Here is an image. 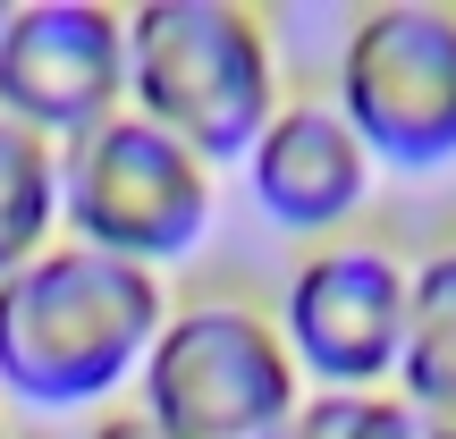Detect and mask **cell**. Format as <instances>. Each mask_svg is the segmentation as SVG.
I'll return each instance as SVG.
<instances>
[{
    "label": "cell",
    "mask_w": 456,
    "mask_h": 439,
    "mask_svg": "<svg viewBox=\"0 0 456 439\" xmlns=\"http://www.w3.org/2000/svg\"><path fill=\"white\" fill-rule=\"evenodd\" d=\"M397 397L423 423L456 431V245H431L414 262V305H406V363Z\"/></svg>",
    "instance_id": "9"
},
{
    "label": "cell",
    "mask_w": 456,
    "mask_h": 439,
    "mask_svg": "<svg viewBox=\"0 0 456 439\" xmlns=\"http://www.w3.org/2000/svg\"><path fill=\"white\" fill-rule=\"evenodd\" d=\"M0 439H9V431H0Z\"/></svg>",
    "instance_id": "15"
},
{
    "label": "cell",
    "mask_w": 456,
    "mask_h": 439,
    "mask_svg": "<svg viewBox=\"0 0 456 439\" xmlns=\"http://www.w3.org/2000/svg\"><path fill=\"white\" fill-rule=\"evenodd\" d=\"M338 118L389 169L456 161V9L389 0L363 9L338 43Z\"/></svg>",
    "instance_id": "5"
},
{
    "label": "cell",
    "mask_w": 456,
    "mask_h": 439,
    "mask_svg": "<svg viewBox=\"0 0 456 439\" xmlns=\"http://www.w3.org/2000/svg\"><path fill=\"white\" fill-rule=\"evenodd\" d=\"M94 439H161V431H152V423H144V406H135V414H102Z\"/></svg>",
    "instance_id": "12"
},
{
    "label": "cell",
    "mask_w": 456,
    "mask_h": 439,
    "mask_svg": "<svg viewBox=\"0 0 456 439\" xmlns=\"http://www.w3.org/2000/svg\"><path fill=\"white\" fill-rule=\"evenodd\" d=\"M245 178L271 228L288 237H330L363 212L372 195V152L363 135L338 118V102H279V118L262 127V144L245 152Z\"/></svg>",
    "instance_id": "8"
},
{
    "label": "cell",
    "mask_w": 456,
    "mask_h": 439,
    "mask_svg": "<svg viewBox=\"0 0 456 439\" xmlns=\"http://www.w3.org/2000/svg\"><path fill=\"white\" fill-rule=\"evenodd\" d=\"M0 34H9V0H0Z\"/></svg>",
    "instance_id": "14"
},
{
    "label": "cell",
    "mask_w": 456,
    "mask_h": 439,
    "mask_svg": "<svg viewBox=\"0 0 456 439\" xmlns=\"http://www.w3.org/2000/svg\"><path fill=\"white\" fill-rule=\"evenodd\" d=\"M288 439H423V414H414L406 397H389V389H372V397L322 389V397H305V414H296Z\"/></svg>",
    "instance_id": "11"
},
{
    "label": "cell",
    "mask_w": 456,
    "mask_h": 439,
    "mask_svg": "<svg viewBox=\"0 0 456 439\" xmlns=\"http://www.w3.org/2000/svg\"><path fill=\"white\" fill-rule=\"evenodd\" d=\"M305 414L296 355L254 305H186L144 355V423L161 439H288Z\"/></svg>",
    "instance_id": "3"
},
{
    "label": "cell",
    "mask_w": 456,
    "mask_h": 439,
    "mask_svg": "<svg viewBox=\"0 0 456 439\" xmlns=\"http://www.w3.org/2000/svg\"><path fill=\"white\" fill-rule=\"evenodd\" d=\"M161 271H135L94 245H51L0 279V389L34 414H85L144 372L161 338Z\"/></svg>",
    "instance_id": "1"
},
{
    "label": "cell",
    "mask_w": 456,
    "mask_h": 439,
    "mask_svg": "<svg viewBox=\"0 0 456 439\" xmlns=\"http://www.w3.org/2000/svg\"><path fill=\"white\" fill-rule=\"evenodd\" d=\"M60 228L68 245L161 271V262L195 254L203 228H212V169L178 135L118 110L110 127L60 144Z\"/></svg>",
    "instance_id": "4"
},
{
    "label": "cell",
    "mask_w": 456,
    "mask_h": 439,
    "mask_svg": "<svg viewBox=\"0 0 456 439\" xmlns=\"http://www.w3.org/2000/svg\"><path fill=\"white\" fill-rule=\"evenodd\" d=\"M127 110V17L102 0H26L0 34V118L51 135H94Z\"/></svg>",
    "instance_id": "7"
},
{
    "label": "cell",
    "mask_w": 456,
    "mask_h": 439,
    "mask_svg": "<svg viewBox=\"0 0 456 439\" xmlns=\"http://www.w3.org/2000/svg\"><path fill=\"white\" fill-rule=\"evenodd\" d=\"M423 439H456V431H440V423H423Z\"/></svg>",
    "instance_id": "13"
},
{
    "label": "cell",
    "mask_w": 456,
    "mask_h": 439,
    "mask_svg": "<svg viewBox=\"0 0 456 439\" xmlns=\"http://www.w3.org/2000/svg\"><path fill=\"white\" fill-rule=\"evenodd\" d=\"M51 228H60V152L34 127H9L0 118V279L43 262Z\"/></svg>",
    "instance_id": "10"
},
{
    "label": "cell",
    "mask_w": 456,
    "mask_h": 439,
    "mask_svg": "<svg viewBox=\"0 0 456 439\" xmlns=\"http://www.w3.org/2000/svg\"><path fill=\"white\" fill-rule=\"evenodd\" d=\"M127 110L178 135L203 169L245 161L279 118V60L237 0H144L127 9Z\"/></svg>",
    "instance_id": "2"
},
{
    "label": "cell",
    "mask_w": 456,
    "mask_h": 439,
    "mask_svg": "<svg viewBox=\"0 0 456 439\" xmlns=\"http://www.w3.org/2000/svg\"><path fill=\"white\" fill-rule=\"evenodd\" d=\"M406 305H414V262H397L372 237H338L296 262L279 338H288L296 372H313L322 389L372 397L406 363Z\"/></svg>",
    "instance_id": "6"
}]
</instances>
